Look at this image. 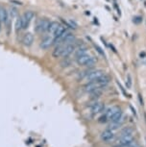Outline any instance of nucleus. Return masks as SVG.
Returning a JSON list of instances; mask_svg holds the SVG:
<instances>
[{
	"label": "nucleus",
	"mask_w": 146,
	"mask_h": 147,
	"mask_svg": "<svg viewBox=\"0 0 146 147\" xmlns=\"http://www.w3.org/2000/svg\"><path fill=\"white\" fill-rule=\"evenodd\" d=\"M108 119H109V118H108V116L104 113V115H103L100 116L99 119H98V121H99L100 123H105V122H107Z\"/></svg>",
	"instance_id": "nucleus-25"
},
{
	"label": "nucleus",
	"mask_w": 146,
	"mask_h": 147,
	"mask_svg": "<svg viewBox=\"0 0 146 147\" xmlns=\"http://www.w3.org/2000/svg\"><path fill=\"white\" fill-rule=\"evenodd\" d=\"M119 110H120V108H118L117 106H114V107H110V108L108 109V110H106L105 115H107L108 118L110 119V118L112 117V116L114 115L117 111H119Z\"/></svg>",
	"instance_id": "nucleus-16"
},
{
	"label": "nucleus",
	"mask_w": 146,
	"mask_h": 147,
	"mask_svg": "<svg viewBox=\"0 0 146 147\" xmlns=\"http://www.w3.org/2000/svg\"><path fill=\"white\" fill-rule=\"evenodd\" d=\"M53 44H54V37L51 36V35H45L43 37V39L41 40V44H39V46L42 49H49L50 47L52 46Z\"/></svg>",
	"instance_id": "nucleus-3"
},
{
	"label": "nucleus",
	"mask_w": 146,
	"mask_h": 147,
	"mask_svg": "<svg viewBox=\"0 0 146 147\" xmlns=\"http://www.w3.org/2000/svg\"><path fill=\"white\" fill-rule=\"evenodd\" d=\"M134 147H141V146H137V145H135V146H134Z\"/></svg>",
	"instance_id": "nucleus-35"
},
{
	"label": "nucleus",
	"mask_w": 146,
	"mask_h": 147,
	"mask_svg": "<svg viewBox=\"0 0 146 147\" xmlns=\"http://www.w3.org/2000/svg\"><path fill=\"white\" fill-rule=\"evenodd\" d=\"M110 76L104 74V75H102L101 77L99 78V79H97L96 82L98 83V85H99L101 88H104V87H106V86H107L108 84L110 83Z\"/></svg>",
	"instance_id": "nucleus-10"
},
{
	"label": "nucleus",
	"mask_w": 146,
	"mask_h": 147,
	"mask_svg": "<svg viewBox=\"0 0 146 147\" xmlns=\"http://www.w3.org/2000/svg\"><path fill=\"white\" fill-rule=\"evenodd\" d=\"M112 138H114V134H112V130H110V129H107V130H105L101 134V139L103 141H105V142L110 141V139H112Z\"/></svg>",
	"instance_id": "nucleus-11"
},
{
	"label": "nucleus",
	"mask_w": 146,
	"mask_h": 147,
	"mask_svg": "<svg viewBox=\"0 0 146 147\" xmlns=\"http://www.w3.org/2000/svg\"><path fill=\"white\" fill-rule=\"evenodd\" d=\"M104 74H105L104 71L101 69H96V70H93V71L91 70V71L87 74V77H85V80H87V82H94V81L99 79V78Z\"/></svg>",
	"instance_id": "nucleus-4"
},
{
	"label": "nucleus",
	"mask_w": 146,
	"mask_h": 147,
	"mask_svg": "<svg viewBox=\"0 0 146 147\" xmlns=\"http://www.w3.org/2000/svg\"><path fill=\"white\" fill-rule=\"evenodd\" d=\"M140 59H141V61H143L144 64H146V53L145 52L140 53Z\"/></svg>",
	"instance_id": "nucleus-28"
},
{
	"label": "nucleus",
	"mask_w": 146,
	"mask_h": 147,
	"mask_svg": "<svg viewBox=\"0 0 146 147\" xmlns=\"http://www.w3.org/2000/svg\"><path fill=\"white\" fill-rule=\"evenodd\" d=\"M118 145H130L134 142V138L132 135H126L122 136L121 138L117 140Z\"/></svg>",
	"instance_id": "nucleus-5"
},
{
	"label": "nucleus",
	"mask_w": 146,
	"mask_h": 147,
	"mask_svg": "<svg viewBox=\"0 0 146 147\" xmlns=\"http://www.w3.org/2000/svg\"><path fill=\"white\" fill-rule=\"evenodd\" d=\"M122 115H123L122 111L119 110V111H117L116 113H115L114 115L110 118V120L112 121V122H116V121H119L120 119H121Z\"/></svg>",
	"instance_id": "nucleus-19"
},
{
	"label": "nucleus",
	"mask_w": 146,
	"mask_h": 147,
	"mask_svg": "<svg viewBox=\"0 0 146 147\" xmlns=\"http://www.w3.org/2000/svg\"><path fill=\"white\" fill-rule=\"evenodd\" d=\"M126 85H127V88H130L132 87V78H131V75H128L127 81H126Z\"/></svg>",
	"instance_id": "nucleus-26"
},
{
	"label": "nucleus",
	"mask_w": 146,
	"mask_h": 147,
	"mask_svg": "<svg viewBox=\"0 0 146 147\" xmlns=\"http://www.w3.org/2000/svg\"><path fill=\"white\" fill-rule=\"evenodd\" d=\"M133 132H134V130H133V128H131V127H125V128L121 131V135H122V136L132 135Z\"/></svg>",
	"instance_id": "nucleus-23"
},
{
	"label": "nucleus",
	"mask_w": 146,
	"mask_h": 147,
	"mask_svg": "<svg viewBox=\"0 0 146 147\" xmlns=\"http://www.w3.org/2000/svg\"><path fill=\"white\" fill-rule=\"evenodd\" d=\"M110 47L112 48V51H114V53H117V52H116V49H115L114 46V45H112V44H110Z\"/></svg>",
	"instance_id": "nucleus-33"
},
{
	"label": "nucleus",
	"mask_w": 146,
	"mask_h": 147,
	"mask_svg": "<svg viewBox=\"0 0 146 147\" xmlns=\"http://www.w3.org/2000/svg\"><path fill=\"white\" fill-rule=\"evenodd\" d=\"M64 46H65L64 44H57L56 46H55L54 50L52 51V56H53V57H54V58H60V57H62V52H64Z\"/></svg>",
	"instance_id": "nucleus-9"
},
{
	"label": "nucleus",
	"mask_w": 146,
	"mask_h": 147,
	"mask_svg": "<svg viewBox=\"0 0 146 147\" xmlns=\"http://www.w3.org/2000/svg\"><path fill=\"white\" fill-rule=\"evenodd\" d=\"M2 21H1V20H0V32H1V29H2Z\"/></svg>",
	"instance_id": "nucleus-34"
},
{
	"label": "nucleus",
	"mask_w": 146,
	"mask_h": 147,
	"mask_svg": "<svg viewBox=\"0 0 146 147\" xmlns=\"http://www.w3.org/2000/svg\"><path fill=\"white\" fill-rule=\"evenodd\" d=\"M98 88H101L99 85H98V83L96 81H94V82H87V85H85L84 87V90L85 92H94L95 90H98Z\"/></svg>",
	"instance_id": "nucleus-8"
},
{
	"label": "nucleus",
	"mask_w": 146,
	"mask_h": 147,
	"mask_svg": "<svg viewBox=\"0 0 146 147\" xmlns=\"http://www.w3.org/2000/svg\"><path fill=\"white\" fill-rule=\"evenodd\" d=\"M94 48H95V49H96V51H97L98 53H99L100 55H101V56H103V57H105L106 55H105V52H104V50H103L102 48L99 46V45H97V44H94Z\"/></svg>",
	"instance_id": "nucleus-24"
},
{
	"label": "nucleus",
	"mask_w": 146,
	"mask_h": 147,
	"mask_svg": "<svg viewBox=\"0 0 146 147\" xmlns=\"http://www.w3.org/2000/svg\"><path fill=\"white\" fill-rule=\"evenodd\" d=\"M90 93H91V95H92L91 98L92 99H94V98H98L102 95V90H101V88H98V90H95L94 92H92Z\"/></svg>",
	"instance_id": "nucleus-22"
},
{
	"label": "nucleus",
	"mask_w": 146,
	"mask_h": 147,
	"mask_svg": "<svg viewBox=\"0 0 146 147\" xmlns=\"http://www.w3.org/2000/svg\"><path fill=\"white\" fill-rule=\"evenodd\" d=\"M104 109H105V105L103 103H95L91 107V111L93 113H102Z\"/></svg>",
	"instance_id": "nucleus-13"
},
{
	"label": "nucleus",
	"mask_w": 146,
	"mask_h": 147,
	"mask_svg": "<svg viewBox=\"0 0 146 147\" xmlns=\"http://www.w3.org/2000/svg\"><path fill=\"white\" fill-rule=\"evenodd\" d=\"M35 16V14L33 11H26L21 16V22H22V29L25 30L29 27L30 23Z\"/></svg>",
	"instance_id": "nucleus-2"
},
{
	"label": "nucleus",
	"mask_w": 146,
	"mask_h": 147,
	"mask_svg": "<svg viewBox=\"0 0 146 147\" xmlns=\"http://www.w3.org/2000/svg\"><path fill=\"white\" fill-rule=\"evenodd\" d=\"M123 122H124V119H123V117H121V119H120L119 121H116V122H112V123H110V126H109V129H110V130H112V131L117 130V129L122 125Z\"/></svg>",
	"instance_id": "nucleus-18"
},
{
	"label": "nucleus",
	"mask_w": 146,
	"mask_h": 147,
	"mask_svg": "<svg viewBox=\"0 0 146 147\" xmlns=\"http://www.w3.org/2000/svg\"><path fill=\"white\" fill-rule=\"evenodd\" d=\"M16 32L18 33L19 31H21L22 29V22H21V16H17L16 21Z\"/></svg>",
	"instance_id": "nucleus-20"
},
{
	"label": "nucleus",
	"mask_w": 146,
	"mask_h": 147,
	"mask_svg": "<svg viewBox=\"0 0 146 147\" xmlns=\"http://www.w3.org/2000/svg\"><path fill=\"white\" fill-rule=\"evenodd\" d=\"M133 21H134L135 23L138 24L142 21V17L141 16H135V17H134V20H133Z\"/></svg>",
	"instance_id": "nucleus-27"
},
{
	"label": "nucleus",
	"mask_w": 146,
	"mask_h": 147,
	"mask_svg": "<svg viewBox=\"0 0 146 147\" xmlns=\"http://www.w3.org/2000/svg\"><path fill=\"white\" fill-rule=\"evenodd\" d=\"M50 22L51 21H50L48 18H45V17L39 18L36 21V24H35V31H36V33H37V34H41V35L47 34Z\"/></svg>",
	"instance_id": "nucleus-1"
},
{
	"label": "nucleus",
	"mask_w": 146,
	"mask_h": 147,
	"mask_svg": "<svg viewBox=\"0 0 146 147\" xmlns=\"http://www.w3.org/2000/svg\"><path fill=\"white\" fill-rule=\"evenodd\" d=\"M66 31V29H65V27L64 26V25H61L60 24L59 25V27L57 28V30L55 31L54 33V39H56V38H59V37H61L64 33Z\"/></svg>",
	"instance_id": "nucleus-17"
},
{
	"label": "nucleus",
	"mask_w": 146,
	"mask_h": 147,
	"mask_svg": "<svg viewBox=\"0 0 146 147\" xmlns=\"http://www.w3.org/2000/svg\"><path fill=\"white\" fill-rule=\"evenodd\" d=\"M130 109H131V110H132L133 113H134V115H135V116H137V111H135V110L134 107H133L132 105H130Z\"/></svg>",
	"instance_id": "nucleus-32"
},
{
	"label": "nucleus",
	"mask_w": 146,
	"mask_h": 147,
	"mask_svg": "<svg viewBox=\"0 0 146 147\" xmlns=\"http://www.w3.org/2000/svg\"><path fill=\"white\" fill-rule=\"evenodd\" d=\"M138 100H139V103H140V106H143L144 105V102H143V98H142V95L140 94H138Z\"/></svg>",
	"instance_id": "nucleus-31"
},
{
	"label": "nucleus",
	"mask_w": 146,
	"mask_h": 147,
	"mask_svg": "<svg viewBox=\"0 0 146 147\" xmlns=\"http://www.w3.org/2000/svg\"><path fill=\"white\" fill-rule=\"evenodd\" d=\"M34 42V35L32 33H26L24 34V36L22 37V44L24 46L30 47Z\"/></svg>",
	"instance_id": "nucleus-7"
},
{
	"label": "nucleus",
	"mask_w": 146,
	"mask_h": 147,
	"mask_svg": "<svg viewBox=\"0 0 146 147\" xmlns=\"http://www.w3.org/2000/svg\"><path fill=\"white\" fill-rule=\"evenodd\" d=\"M76 49V45L74 44H65L64 46V52H62V58H68L70 55L72 54L73 52L75 51Z\"/></svg>",
	"instance_id": "nucleus-6"
},
{
	"label": "nucleus",
	"mask_w": 146,
	"mask_h": 147,
	"mask_svg": "<svg viewBox=\"0 0 146 147\" xmlns=\"http://www.w3.org/2000/svg\"><path fill=\"white\" fill-rule=\"evenodd\" d=\"M87 48L85 46V45H81V46H79L77 48V49H75V59L78 57H80V56L82 55H85V54H87Z\"/></svg>",
	"instance_id": "nucleus-15"
},
{
	"label": "nucleus",
	"mask_w": 146,
	"mask_h": 147,
	"mask_svg": "<svg viewBox=\"0 0 146 147\" xmlns=\"http://www.w3.org/2000/svg\"><path fill=\"white\" fill-rule=\"evenodd\" d=\"M62 67H68L69 65V62H68V60H67V58H64V62L61 64Z\"/></svg>",
	"instance_id": "nucleus-29"
},
{
	"label": "nucleus",
	"mask_w": 146,
	"mask_h": 147,
	"mask_svg": "<svg viewBox=\"0 0 146 147\" xmlns=\"http://www.w3.org/2000/svg\"><path fill=\"white\" fill-rule=\"evenodd\" d=\"M59 25H60V23L58 21H51V22H50V25H49V28H48V31H47V34L51 35V36L54 37V33L57 30V28L59 27Z\"/></svg>",
	"instance_id": "nucleus-14"
},
{
	"label": "nucleus",
	"mask_w": 146,
	"mask_h": 147,
	"mask_svg": "<svg viewBox=\"0 0 146 147\" xmlns=\"http://www.w3.org/2000/svg\"><path fill=\"white\" fill-rule=\"evenodd\" d=\"M97 62V59L95 57H91L90 56V58H89V60L87 62V64H85V67H93V65H95V63Z\"/></svg>",
	"instance_id": "nucleus-21"
},
{
	"label": "nucleus",
	"mask_w": 146,
	"mask_h": 147,
	"mask_svg": "<svg viewBox=\"0 0 146 147\" xmlns=\"http://www.w3.org/2000/svg\"><path fill=\"white\" fill-rule=\"evenodd\" d=\"M89 58H90V56L89 54L82 55V56H80V57L76 58V63L79 65H85L87 62L89 60Z\"/></svg>",
	"instance_id": "nucleus-12"
},
{
	"label": "nucleus",
	"mask_w": 146,
	"mask_h": 147,
	"mask_svg": "<svg viewBox=\"0 0 146 147\" xmlns=\"http://www.w3.org/2000/svg\"><path fill=\"white\" fill-rule=\"evenodd\" d=\"M116 83H117V85H118V87H119V88H120V90H121V92H122L123 94H124V95H127V93H126L125 90H124V88L122 87V85H121V84H120L119 82H118V81H116Z\"/></svg>",
	"instance_id": "nucleus-30"
}]
</instances>
